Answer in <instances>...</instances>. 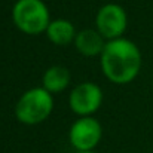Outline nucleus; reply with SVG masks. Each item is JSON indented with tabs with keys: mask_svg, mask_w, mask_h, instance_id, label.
Masks as SVG:
<instances>
[{
	"mask_svg": "<svg viewBox=\"0 0 153 153\" xmlns=\"http://www.w3.org/2000/svg\"><path fill=\"white\" fill-rule=\"evenodd\" d=\"M152 88H153V79H152Z\"/></svg>",
	"mask_w": 153,
	"mask_h": 153,
	"instance_id": "nucleus-11",
	"label": "nucleus"
},
{
	"mask_svg": "<svg viewBox=\"0 0 153 153\" xmlns=\"http://www.w3.org/2000/svg\"><path fill=\"white\" fill-rule=\"evenodd\" d=\"M100 64L107 80L114 85H126L141 70V51L132 40L125 37L107 40L100 55Z\"/></svg>",
	"mask_w": 153,
	"mask_h": 153,
	"instance_id": "nucleus-1",
	"label": "nucleus"
},
{
	"mask_svg": "<svg viewBox=\"0 0 153 153\" xmlns=\"http://www.w3.org/2000/svg\"><path fill=\"white\" fill-rule=\"evenodd\" d=\"M53 97L43 86L30 88L15 104V117L24 125H39L51 116Z\"/></svg>",
	"mask_w": 153,
	"mask_h": 153,
	"instance_id": "nucleus-3",
	"label": "nucleus"
},
{
	"mask_svg": "<svg viewBox=\"0 0 153 153\" xmlns=\"http://www.w3.org/2000/svg\"><path fill=\"white\" fill-rule=\"evenodd\" d=\"M101 104L102 91L94 82H82L76 85L68 95L70 110L79 117L92 116L100 110Z\"/></svg>",
	"mask_w": 153,
	"mask_h": 153,
	"instance_id": "nucleus-5",
	"label": "nucleus"
},
{
	"mask_svg": "<svg viewBox=\"0 0 153 153\" xmlns=\"http://www.w3.org/2000/svg\"><path fill=\"white\" fill-rule=\"evenodd\" d=\"M128 16L125 9L117 3H107L101 6L95 16V30L105 40H114L123 37L126 31Z\"/></svg>",
	"mask_w": 153,
	"mask_h": 153,
	"instance_id": "nucleus-4",
	"label": "nucleus"
},
{
	"mask_svg": "<svg viewBox=\"0 0 153 153\" xmlns=\"http://www.w3.org/2000/svg\"><path fill=\"white\" fill-rule=\"evenodd\" d=\"M76 34L77 33H76L74 24L64 18L52 19L51 24L46 28V37L49 39V42H52L53 45H58V46H65V45L74 42Z\"/></svg>",
	"mask_w": 153,
	"mask_h": 153,
	"instance_id": "nucleus-8",
	"label": "nucleus"
},
{
	"mask_svg": "<svg viewBox=\"0 0 153 153\" xmlns=\"http://www.w3.org/2000/svg\"><path fill=\"white\" fill-rule=\"evenodd\" d=\"M70 80H71V74L68 68L62 65H52L43 73L42 86L51 94H58L70 85Z\"/></svg>",
	"mask_w": 153,
	"mask_h": 153,
	"instance_id": "nucleus-9",
	"label": "nucleus"
},
{
	"mask_svg": "<svg viewBox=\"0 0 153 153\" xmlns=\"http://www.w3.org/2000/svg\"><path fill=\"white\" fill-rule=\"evenodd\" d=\"M101 123L92 116L79 117L70 126V131H68L70 144L77 152H91V150H94L98 146V143L101 141Z\"/></svg>",
	"mask_w": 153,
	"mask_h": 153,
	"instance_id": "nucleus-6",
	"label": "nucleus"
},
{
	"mask_svg": "<svg viewBox=\"0 0 153 153\" xmlns=\"http://www.w3.org/2000/svg\"><path fill=\"white\" fill-rule=\"evenodd\" d=\"M13 25L28 36L46 33L51 24V12L43 0H16L12 7Z\"/></svg>",
	"mask_w": 153,
	"mask_h": 153,
	"instance_id": "nucleus-2",
	"label": "nucleus"
},
{
	"mask_svg": "<svg viewBox=\"0 0 153 153\" xmlns=\"http://www.w3.org/2000/svg\"><path fill=\"white\" fill-rule=\"evenodd\" d=\"M105 43H107V40L98 33V30H94V28H86V30L79 31L74 39L76 49L83 56L101 55Z\"/></svg>",
	"mask_w": 153,
	"mask_h": 153,
	"instance_id": "nucleus-7",
	"label": "nucleus"
},
{
	"mask_svg": "<svg viewBox=\"0 0 153 153\" xmlns=\"http://www.w3.org/2000/svg\"><path fill=\"white\" fill-rule=\"evenodd\" d=\"M77 153H95L94 150H91V152H77Z\"/></svg>",
	"mask_w": 153,
	"mask_h": 153,
	"instance_id": "nucleus-10",
	"label": "nucleus"
}]
</instances>
